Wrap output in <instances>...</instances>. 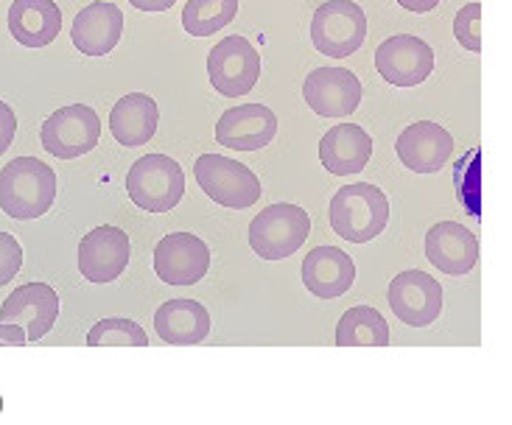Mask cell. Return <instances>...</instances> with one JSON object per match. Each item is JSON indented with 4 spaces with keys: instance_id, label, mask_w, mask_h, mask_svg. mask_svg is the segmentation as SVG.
I'll use <instances>...</instances> for the list:
<instances>
[{
    "instance_id": "cell-1",
    "label": "cell",
    "mask_w": 512,
    "mask_h": 425,
    "mask_svg": "<svg viewBox=\"0 0 512 425\" xmlns=\"http://www.w3.org/2000/svg\"><path fill=\"white\" fill-rule=\"evenodd\" d=\"M56 199V174L37 157H14L0 171V210L14 221L45 216Z\"/></svg>"
},
{
    "instance_id": "cell-2",
    "label": "cell",
    "mask_w": 512,
    "mask_h": 425,
    "mask_svg": "<svg viewBox=\"0 0 512 425\" xmlns=\"http://www.w3.org/2000/svg\"><path fill=\"white\" fill-rule=\"evenodd\" d=\"M333 233L350 244H367L384 233L389 221V199L370 182H353L336 191L328 207Z\"/></svg>"
},
{
    "instance_id": "cell-3",
    "label": "cell",
    "mask_w": 512,
    "mask_h": 425,
    "mask_svg": "<svg viewBox=\"0 0 512 425\" xmlns=\"http://www.w3.org/2000/svg\"><path fill=\"white\" fill-rule=\"evenodd\" d=\"M129 199L146 213H168L185 196V174L180 163L168 154L138 157L126 174Z\"/></svg>"
},
{
    "instance_id": "cell-4",
    "label": "cell",
    "mask_w": 512,
    "mask_h": 425,
    "mask_svg": "<svg viewBox=\"0 0 512 425\" xmlns=\"http://www.w3.org/2000/svg\"><path fill=\"white\" fill-rule=\"evenodd\" d=\"M308 233L311 219L303 207L277 202L250 221V247L263 261H283L303 247Z\"/></svg>"
},
{
    "instance_id": "cell-5",
    "label": "cell",
    "mask_w": 512,
    "mask_h": 425,
    "mask_svg": "<svg viewBox=\"0 0 512 425\" xmlns=\"http://www.w3.org/2000/svg\"><path fill=\"white\" fill-rule=\"evenodd\" d=\"M196 185L208 193L216 205L247 210L261 199V179L244 163L222 154H202L194 163Z\"/></svg>"
},
{
    "instance_id": "cell-6",
    "label": "cell",
    "mask_w": 512,
    "mask_h": 425,
    "mask_svg": "<svg viewBox=\"0 0 512 425\" xmlns=\"http://www.w3.org/2000/svg\"><path fill=\"white\" fill-rule=\"evenodd\" d=\"M367 37V14L353 0H328L311 17V42L322 56L345 59Z\"/></svg>"
},
{
    "instance_id": "cell-7",
    "label": "cell",
    "mask_w": 512,
    "mask_h": 425,
    "mask_svg": "<svg viewBox=\"0 0 512 425\" xmlns=\"http://www.w3.org/2000/svg\"><path fill=\"white\" fill-rule=\"evenodd\" d=\"M101 138V121L93 107L70 104L51 112L42 124V149L59 160H76L87 151H93Z\"/></svg>"
},
{
    "instance_id": "cell-8",
    "label": "cell",
    "mask_w": 512,
    "mask_h": 425,
    "mask_svg": "<svg viewBox=\"0 0 512 425\" xmlns=\"http://www.w3.org/2000/svg\"><path fill=\"white\" fill-rule=\"evenodd\" d=\"M208 76L222 96H247L261 79V54L244 37H224L208 54Z\"/></svg>"
},
{
    "instance_id": "cell-9",
    "label": "cell",
    "mask_w": 512,
    "mask_h": 425,
    "mask_svg": "<svg viewBox=\"0 0 512 425\" xmlns=\"http://www.w3.org/2000/svg\"><path fill=\"white\" fill-rule=\"evenodd\" d=\"M392 314L409 328H426L443 314V288L426 272L409 269L389 283L387 291Z\"/></svg>"
},
{
    "instance_id": "cell-10",
    "label": "cell",
    "mask_w": 512,
    "mask_h": 425,
    "mask_svg": "<svg viewBox=\"0 0 512 425\" xmlns=\"http://www.w3.org/2000/svg\"><path fill=\"white\" fill-rule=\"evenodd\" d=\"M375 70L381 73L384 82L395 87H417L420 82H426L434 70V51L420 37L395 34L378 45Z\"/></svg>"
},
{
    "instance_id": "cell-11",
    "label": "cell",
    "mask_w": 512,
    "mask_h": 425,
    "mask_svg": "<svg viewBox=\"0 0 512 425\" xmlns=\"http://www.w3.org/2000/svg\"><path fill=\"white\" fill-rule=\"evenodd\" d=\"M129 235L121 227L112 224H101L96 230L84 235L79 244V272L84 280L104 286L124 275V269L129 266Z\"/></svg>"
},
{
    "instance_id": "cell-12",
    "label": "cell",
    "mask_w": 512,
    "mask_h": 425,
    "mask_svg": "<svg viewBox=\"0 0 512 425\" xmlns=\"http://www.w3.org/2000/svg\"><path fill=\"white\" fill-rule=\"evenodd\" d=\"M210 269V249L194 233H171L154 247V272L166 286H194Z\"/></svg>"
},
{
    "instance_id": "cell-13",
    "label": "cell",
    "mask_w": 512,
    "mask_h": 425,
    "mask_svg": "<svg viewBox=\"0 0 512 425\" xmlns=\"http://www.w3.org/2000/svg\"><path fill=\"white\" fill-rule=\"evenodd\" d=\"M303 98L322 118H345L359 110L361 82L347 68H317L305 76Z\"/></svg>"
},
{
    "instance_id": "cell-14",
    "label": "cell",
    "mask_w": 512,
    "mask_h": 425,
    "mask_svg": "<svg viewBox=\"0 0 512 425\" xmlns=\"http://www.w3.org/2000/svg\"><path fill=\"white\" fill-rule=\"evenodd\" d=\"M59 316V294L45 283H26L14 288L0 305V322H14L28 333V342L48 336Z\"/></svg>"
},
{
    "instance_id": "cell-15",
    "label": "cell",
    "mask_w": 512,
    "mask_h": 425,
    "mask_svg": "<svg viewBox=\"0 0 512 425\" xmlns=\"http://www.w3.org/2000/svg\"><path fill=\"white\" fill-rule=\"evenodd\" d=\"M426 258L443 275H468L479 263V238L459 221H440L426 233Z\"/></svg>"
},
{
    "instance_id": "cell-16",
    "label": "cell",
    "mask_w": 512,
    "mask_h": 425,
    "mask_svg": "<svg viewBox=\"0 0 512 425\" xmlns=\"http://www.w3.org/2000/svg\"><path fill=\"white\" fill-rule=\"evenodd\" d=\"M395 151L409 171L415 174H434L440 171L451 154H454V138L445 132L443 126L434 121H417V124L406 126L398 140H395Z\"/></svg>"
},
{
    "instance_id": "cell-17",
    "label": "cell",
    "mask_w": 512,
    "mask_h": 425,
    "mask_svg": "<svg viewBox=\"0 0 512 425\" xmlns=\"http://www.w3.org/2000/svg\"><path fill=\"white\" fill-rule=\"evenodd\" d=\"M277 135L275 112L263 104H244L224 110L216 124V140L224 149L258 151L269 146Z\"/></svg>"
},
{
    "instance_id": "cell-18",
    "label": "cell",
    "mask_w": 512,
    "mask_h": 425,
    "mask_svg": "<svg viewBox=\"0 0 512 425\" xmlns=\"http://www.w3.org/2000/svg\"><path fill=\"white\" fill-rule=\"evenodd\" d=\"M124 12L110 0H96L76 14L70 26V40L84 56H107L121 42Z\"/></svg>"
},
{
    "instance_id": "cell-19",
    "label": "cell",
    "mask_w": 512,
    "mask_h": 425,
    "mask_svg": "<svg viewBox=\"0 0 512 425\" xmlns=\"http://www.w3.org/2000/svg\"><path fill=\"white\" fill-rule=\"evenodd\" d=\"M356 280V263L339 247H314L303 261L305 288L319 300H336Z\"/></svg>"
},
{
    "instance_id": "cell-20",
    "label": "cell",
    "mask_w": 512,
    "mask_h": 425,
    "mask_svg": "<svg viewBox=\"0 0 512 425\" xmlns=\"http://www.w3.org/2000/svg\"><path fill=\"white\" fill-rule=\"evenodd\" d=\"M373 157V138L356 124L333 126L319 140V163L336 177H350L367 168Z\"/></svg>"
},
{
    "instance_id": "cell-21",
    "label": "cell",
    "mask_w": 512,
    "mask_h": 425,
    "mask_svg": "<svg viewBox=\"0 0 512 425\" xmlns=\"http://www.w3.org/2000/svg\"><path fill=\"white\" fill-rule=\"evenodd\" d=\"M9 31L26 48H45L62 31V9L54 0H14L9 9Z\"/></svg>"
},
{
    "instance_id": "cell-22",
    "label": "cell",
    "mask_w": 512,
    "mask_h": 425,
    "mask_svg": "<svg viewBox=\"0 0 512 425\" xmlns=\"http://www.w3.org/2000/svg\"><path fill=\"white\" fill-rule=\"evenodd\" d=\"M160 124V110L157 101L146 93H129L118 98V104L110 112V132L126 149L143 146L154 138Z\"/></svg>"
},
{
    "instance_id": "cell-23",
    "label": "cell",
    "mask_w": 512,
    "mask_h": 425,
    "mask_svg": "<svg viewBox=\"0 0 512 425\" xmlns=\"http://www.w3.org/2000/svg\"><path fill=\"white\" fill-rule=\"evenodd\" d=\"M154 330L166 344H199L208 339L210 314L196 300H168L154 314Z\"/></svg>"
},
{
    "instance_id": "cell-24",
    "label": "cell",
    "mask_w": 512,
    "mask_h": 425,
    "mask_svg": "<svg viewBox=\"0 0 512 425\" xmlns=\"http://www.w3.org/2000/svg\"><path fill=\"white\" fill-rule=\"evenodd\" d=\"M336 344L339 347H387L389 325L384 316L370 305H356L342 314L336 325Z\"/></svg>"
},
{
    "instance_id": "cell-25",
    "label": "cell",
    "mask_w": 512,
    "mask_h": 425,
    "mask_svg": "<svg viewBox=\"0 0 512 425\" xmlns=\"http://www.w3.org/2000/svg\"><path fill=\"white\" fill-rule=\"evenodd\" d=\"M238 14V0H188L182 9V28L191 37H210L230 26Z\"/></svg>"
},
{
    "instance_id": "cell-26",
    "label": "cell",
    "mask_w": 512,
    "mask_h": 425,
    "mask_svg": "<svg viewBox=\"0 0 512 425\" xmlns=\"http://www.w3.org/2000/svg\"><path fill=\"white\" fill-rule=\"evenodd\" d=\"M87 344L90 347H146L149 336L138 322L124 319V316H110L90 328Z\"/></svg>"
},
{
    "instance_id": "cell-27",
    "label": "cell",
    "mask_w": 512,
    "mask_h": 425,
    "mask_svg": "<svg viewBox=\"0 0 512 425\" xmlns=\"http://www.w3.org/2000/svg\"><path fill=\"white\" fill-rule=\"evenodd\" d=\"M454 37L465 51H471V54L482 51V3L479 0L459 9L454 17Z\"/></svg>"
},
{
    "instance_id": "cell-28",
    "label": "cell",
    "mask_w": 512,
    "mask_h": 425,
    "mask_svg": "<svg viewBox=\"0 0 512 425\" xmlns=\"http://www.w3.org/2000/svg\"><path fill=\"white\" fill-rule=\"evenodd\" d=\"M23 269V247L14 235L0 230V286L12 283L14 275Z\"/></svg>"
},
{
    "instance_id": "cell-29",
    "label": "cell",
    "mask_w": 512,
    "mask_h": 425,
    "mask_svg": "<svg viewBox=\"0 0 512 425\" xmlns=\"http://www.w3.org/2000/svg\"><path fill=\"white\" fill-rule=\"evenodd\" d=\"M14 135H17V115L6 101H0V154H6V149L12 146Z\"/></svg>"
},
{
    "instance_id": "cell-30",
    "label": "cell",
    "mask_w": 512,
    "mask_h": 425,
    "mask_svg": "<svg viewBox=\"0 0 512 425\" xmlns=\"http://www.w3.org/2000/svg\"><path fill=\"white\" fill-rule=\"evenodd\" d=\"M28 342V333L14 322H0V347H23Z\"/></svg>"
},
{
    "instance_id": "cell-31",
    "label": "cell",
    "mask_w": 512,
    "mask_h": 425,
    "mask_svg": "<svg viewBox=\"0 0 512 425\" xmlns=\"http://www.w3.org/2000/svg\"><path fill=\"white\" fill-rule=\"evenodd\" d=\"M140 12H168L177 0H129Z\"/></svg>"
},
{
    "instance_id": "cell-32",
    "label": "cell",
    "mask_w": 512,
    "mask_h": 425,
    "mask_svg": "<svg viewBox=\"0 0 512 425\" xmlns=\"http://www.w3.org/2000/svg\"><path fill=\"white\" fill-rule=\"evenodd\" d=\"M398 3H401L406 12H417V14L431 12V9H437V6H440V0H398Z\"/></svg>"
}]
</instances>
